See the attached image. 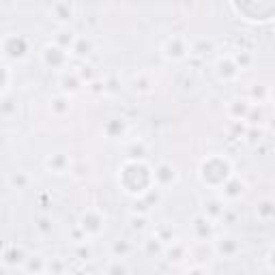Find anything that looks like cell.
Returning a JSON list of instances; mask_svg holds the SVG:
<instances>
[{
	"instance_id": "2",
	"label": "cell",
	"mask_w": 275,
	"mask_h": 275,
	"mask_svg": "<svg viewBox=\"0 0 275 275\" xmlns=\"http://www.w3.org/2000/svg\"><path fill=\"white\" fill-rule=\"evenodd\" d=\"M80 228L84 230L86 236H99L106 228V217L99 211H86L80 217Z\"/></svg>"
},
{
	"instance_id": "7",
	"label": "cell",
	"mask_w": 275,
	"mask_h": 275,
	"mask_svg": "<svg viewBox=\"0 0 275 275\" xmlns=\"http://www.w3.org/2000/svg\"><path fill=\"white\" fill-rule=\"evenodd\" d=\"M52 18L56 20V22H60V24H67V22H71L74 20V6H71L69 2H54L52 4Z\"/></svg>"
},
{
	"instance_id": "9",
	"label": "cell",
	"mask_w": 275,
	"mask_h": 275,
	"mask_svg": "<svg viewBox=\"0 0 275 275\" xmlns=\"http://www.w3.org/2000/svg\"><path fill=\"white\" fill-rule=\"evenodd\" d=\"M243 183L238 178L234 176H230L226 183L222 185V194H224V198L226 200H236V198H241V194H243Z\"/></svg>"
},
{
	"instance_id": "25",
	"label": "cell",
	"mask_w": 275,
	"mask_h": 275,
	"mask_svg": "<svg viewBox=\"0 0 275 275\" xmlns=\"http://www.w3.org/2000/svg\"><path fill=\"white\" fill-rule=\"evenodd\" d=\"M46 269H48V266L43 264V258H37V260L30 258V262L26 264V271H37V273H41V271H46Z\"/></svg>"
},
{
	"instance_id": "27",
	"label": "cell",
	"mask_w": 275,
	"mask_h": 275,
	"mask_svg": "<svg viewBox=\"0 0 275 275\" xmlns=\"http://www.w3.org/2000/svg\"><path fill=\"white\" fill-rule=\"evenodd\" d=\"M132 226H134L136 230H144V228H146V220H144L142 213L138 215V217H132Z\"/></svg>"
},
{
	"instance_id": "30",
	"label": "cell",
	"mask_w": 275,
	"mask_h": 275,
	"mask_svg": "<svg viewBox=\"0 0 275 275\" xmlns=\"http://www.w3.org/2000/svg\"><path fill=\"white\" fill-rule=\"evenodd\" d=\"M271 127H273V129H275V118H273V122H271Z\"/></svg>"
},
{
	"instance_id": "14",
	"label": "cell",
	"mask_w": 275,
	"mask_h": 275,
	"mask_svg": "<svg viewBox=\"0 0 275 275\" xmlns=\"http://www.w3.org/2000/svg\"><path fill=\"white\" fill-rule=\"evenodd\" d=\"M76 41H78V37L71 30H58L56 32V37H54V43L56 46H60L62 50H71L76 46Z\"/></svg>"
},
{
	"instance_id": "29",
	"label": "cell",
	"mask_w": 275,
	"mask_h": 275,
	"mask_svg": "<svg viewBox=\"0 0 275 275\" xmlns=\"http://www.w3.org/2000/svg\"><path fill=\"white\" fill-rule=\"evenodd\" d=\"M271 99H273V101H275V90H273V92H271Z\"/></svg>"
},
{
	"instance_id": "5",
	"label": "cell",
	"mask_w": 275,
	"mask_h": 275,
	"mask_svg": "<svg viewBox=\"0 0 275 275\" xmlns=\"http://www.w3.org/2000/svg\"><path fill=\"white\" fill-rule=\"evenodd\" d=\"M176 180V170H174V166H170V164H159L155 172H153V183L157 187H168L172 185Z\"/></svg>"
},
{
	"instance_id": "15",
	"label": "cell",
	"mask_w": 275,
	"mask_h": 275,
	"mask_svg": "<svg viewBox=\"0 0 275 275\" xmlns=\"http://www.w3.org/2000/svg\"><path fill=\"white\" fill-rule=\"evenodd\" d=\"M50 108H52V112L56 114V116H64L69 110H71V104L67 97H54L52 101H50Z\"/></svg>"
},
{
	"instance_id": "4",
	"label": "cell",
	"mask_w": 275,
	"mask_h": 275,
	"mask_svg": "<svg viewBox=\"0 0 275 275\" xmlns=\"http://www.w3.org/2000/svg\"><path fill=\"white\" fill-rule=\"evenodd\" d=\"M187 52H190V48H187L185 39H180V37H170L168 41L164 43V54H166V58L180 60V58H185V56H187Z\"/></svg>"
},
{
	"instance_id": "11",
	"label": "cell",
	"mask_w": 275,
	"mask_h": 275,
	"mask_svg": "<svg viewBox=\"0 0 275 275\" xmlns=\"http://www.w3.org/2000/svg\"><path fill=\"white\" fill-rule=\"evenodd\" d=\"M60 86L69 92H78L80 88H82V76H80V71H71V74L67 71V74H62Z\"/></svg>"
},
{
	"instance_id": "22",
	"label": "cell",
	"mask_w": 275,
	"mask_h": 275,
	"mask_svg": "<svg viewBox=\"0 0 275 275\" xmlns=\"http://www.w3.org/2000/svg\"><path fill=\"white\" fill-rule=\"evenodd\" d=\"M112 252H114V256L125 258L129 252H132V245H129L127 241H116V243H114V248H112Z\"/></svg>"
},
{
	"instance_id": "24",
	"label": "cell",
	"mask_w": 275,
	"mask_h": 275,
	"mask_svg": "<svg viewBox=\"0 0 275 275\" xmlns=\"http://www.w3.org/2000/svg\"><path fill=\"white\" fill-rule=\"evenodd\" d=\"M232 58H234V62L238 64V69H245V67H248V64L252 62V56H250L248 52H238V54L232 56Z\"/></svg>"
},
{
	"instance_id": "19",
	"label": "cell",
	"mask_w": 275,
	"mask_h": 275,
	"mask_svg": "<svg viewBox=\"0 0 275 275\" xmlns=\"http://www.w3.org/2000/svg\"><path fill=\"white\" fill-rule=\"evenodd\" d=\"M90 41L88 39H78L76 41V46L71 48V52H74L76 56H86V54H90Z\"/></svg>"
},
{
	"instance_id": "16",
	"label": "cell",
	"mask_w": 275,
	"mask_h": 275,
	"mask_svg": "<svg viewBox=\"0 0 275 275\" xmlns=\"http://www.w3.org/2000/svg\"><path fill=\"white\" fill-rule=\"evenodd\" d=\"M236 250H238V245L232 241V238H222V241L217 243V252L224 256H234Z\"/></svg>"
},
{
	"instance_id": "20",
	"label": "cell",
	"mask_w": 275,
	"mask_h": 275,
	"mask_svg": "<svg viewBox=\"0 0 275 275\" xmlns=\"http://www.w3.org/2000/svg\"><path fill=\"white\" fill-rule=\"evenodd\" d=\"M275 213V202L271 200H264V202H260V206H258V215L262 217V220H269V217Z\"/></svg>"
},
{
	"instance_id": "8",
	"label": "cell",
	"mask_w": 275,
	"mask_h": 275,
	"mask_svg": "<svg viewBox=\"0 0 275 275\" xmlns=\"http://www.w3.org/2000/svg\"><path fill=\"white\" fill-rule=\"evenodd\" d=\"M194 232H196L200 241H206L213 232V220H208L206 215H198L196 220H194Z\"/></svg>"
},
{
	"instance_id": "28",
	"label": "cell",
	"mask_w": 275,
	"mask_h": 275,
	"mask_svg": "<svg viewBox=\"0 0 275 275\" xmlns=\"http://www.w3.org/2000/svg\"><path fill=\"white\" fill-rule=\"evenodd\" d=\"M37 226H39L41 232H50V228H52V226H50V220H48V217H41Z\"/></svg>"
},
{
	"instance_id": "3",
	"label": "cell",
	"mask_w": 275,
	"mask_h": 275,
	"mask_svg": "<svg viewBox=\"0 0 275 275\" xmlns=\"http://www.w3.org/2000/svg\"><path fill=\"white\" fill-rule=\"evenodd\" d=\"M41 54H43V62L52 69H58V67L67 64V50H62L60 46H56V43L54 46H48Z\"/></svg>"
},
{
	"instance_id": "1",
	"label": "cell",
	"mask_w": 275,
	"mask_h": 275,
	"mask_svg": "<svg viewBox=\"0 0 275 275\" xmlns=\"http://www.w3.org/2000/svg\"><path fill=\"white\" fill-rule=\"evenodd\" d=\"M230 176H232V166L222 155L208 157L200 166V180L208 187H222Z\"/></svg>"
},
{
	"instance_id": "21",
	"label": "cell",
	"mask_w": 275,
	"mask_h": 275,
	"mask_svg": "<svg viewBox=\"0 0 275 275\" xmlns=\"http://www.w3.org/2000/svg\"><path fill=\"white\" fill-rule=\"evenodd\" d=\"M232 110H234V116H248V114L252 112V106L248 104V101H234Z\"/></svg>"
},
{
	"instance_id": "23",
	"label": "cell",
	"mask_w": 275,
	"mask_h": 275,
	"mask_svg": "<svg viewBox=\"0 0 275 275\" xmlns=\"http://www.w3.org/2000/svg\"><path fill=\"white\" fill-rule=\"evenodd\" d=\"M134 88L136 90H140V92H148L150 90V82H148V78L146 76H140V80H134Z\"/></svg>"
},
{
	"instance_id": "6",
	"label": "cell",
	"mask_w": 275,
	"mask_h": 275,
	"mask_svg": "<svg viewBox=\"0 0 275 275\" xmlns=\"http://www.w3.org/2000/svg\"><path fill=\"white\" fill-rule=\"evenodd\" d=\"M46 168L50 172H54V174H64V172H69L71 168V162H69V157L67 155H52V157H48L46 159Z\"/></svg>"
},
{
	"instance_id": "26",
	"label": "cell",
	"mask_w": 275,
	"mask_h": 275,
	"mask_svg": "<svg viewBox=\"0 0 275 275\" xmlns=\"http://www.w3.org/2000/svg\"><path fill=\"white\" fill-rule=\"evenodd\" d=\"M252 97H260V99H266V97H269V90H266L264 88V86H260V84H256L254 86V88H252Z\"/></svg>"
},
{
	"instance_id": "12",
	"label": "cell",
	"mask_w": 275,
	"mask_h": 275,
	"mask_svg": "<svg viewBox=\"0 0 275 275\" xmlns=\"http://www.w3.org/2000/svg\"><path fill=\"white\" fill-rule=\"evenodd\" d=\"M104 134L108 136V138H120L122 134H125V120L122 118H110L104 125Z\"/></svg>"
},
{
	"instance_id": "13",
	"label": "cell",
	"mask_w": 275,
	"mask_h": 275,
	"mask_svg": "<svg viewBox=\"0 0 275 275\" xmlns=\"http://www.w3.org/2000/svg\"><path fill=\"white\" fill-rule=\"evenodd\" d=\"M224 211H226V204L222 200H206L204 202V215L208 220H222Z\"/></svg>"
},
{
	"instance_id": "17",
	"label": "cell",
	"mask_w": 275,
	"mask_h": 275,
	"mask_svg": "<svg viewBox=\"0 0 275 275\" xmlns=\"http://www.w3.org/2000/svg\"><path fill=\"white\" fill-rule=\"evenodd\" d=\"M9 183L13 190H26L28 183H30V178H28L26 172H16V174L9 176Z\"/></svg>"
},
{
	"instance_id": "18",
	"label": "cell",
	"mask_w": 275,
	"mask_h": 275,
	"mask_svg": "<svg viewBox=\"0 0 275 275\" xmlns=\"http://www.w3.org/2000/svg\"><path fill=\"white\" fill-rule=\"evenodd\" d=\"M185 254H187L185 245H180V243H174V241H172V248L168 250V260H170V262H172V260H174V262H178V260H183V258H185Z\"/></svg>"
},
{
	"instance_id": "10",
	"label": "cell",
	"mask_w": 275,
	"mask_h": 275,
	"mask_svg": "<svg viewBox=\"0 0 275 275\" xmlns=\"http://www.w3.org/2000/svg\"><path fill=\"white\" fill-rule=\"evenodd\" d=\"M217 71H220V76L224 80H232L238 76V64L234 62V58L230 56V58H220V62H217Z\"/></svg>"
}]
</instances>
